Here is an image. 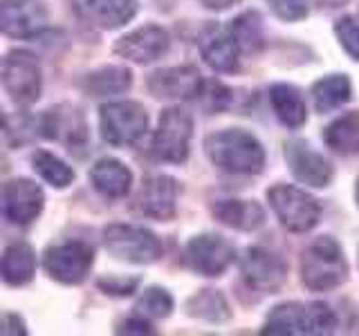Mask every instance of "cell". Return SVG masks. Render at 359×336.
Wrapping results in <instances>:
<instances>
[{
  "label": "cell",
  "mask_w": 359,
  "mask_h": 336,
  "mask_svg": "<svg viewBox=\"0 0 359 336\" xmlns=\"http://www.w3.org/2000/svg\"><path fill=\"white\" fill-rule=\"evenodd\" d=\"M207 155L218 168L236 175L261 173L265 150L254 134L245 130H220L207 139Z\"/></svg>",
  "instance_id": "1"
},
{
  "label": "cell",
  "mask_w": 359,
  "mask_h": 336,
  "mask_svg": "<svg viewBox=\"0 0 359 336\" xmlns=\"http://www.w3.org/2000/svg\"><path fill=\"white\" fill-rule=\"evenodd\" d=\"M348 276L341 246L332 238H317L301 258V280L312 291L339 287Z\"/></svg>",
  "instance_id": "2"
},
{
  "label": "cell",
  "mask_w": 359,
  "mask_h": 336,
  "mask_svg": "<svg viewBox=\"0 0 359 336\" xmlns=\"http://www.w3.org/2000/svg\"><path fill=\"white\" fill-rule=\"evenodd\" d=\"M337 325L334 314L323 302L278 305L267 316L263 334H330Z\"/></svg>",
  "instance_id": "3"
},
{
  "label": "cell",
  "mask_w": 359,
  "mask_h": 336,
  "mask_svg": "<svg viewBox=\"0 0 359 336\" xmlns=\"http://www.w3.org/2000/svg\"><path fill=\"white\" fill-rule=\"evenodd\" d=\"M104 244L110 255L135 265H151L164 253V246L155 233L133 224H110L104 231Z\"/></svg>",
  "instance_id": "4"
},
{
  "label": "cell",
  "mask_w": 359,
  "mask_h": 336,
  "mask_svg": "<svg viewBox=\"0 0 359 336\" xmlns=\"http://www.w3.org/2000/svg\"><path fill=\"white\" fill-rule=\"evenodd\" d=\"M267 200L278 216L280 224L290 231H294V233L310 231L314 224L319 222L321 206L317 200L306 193V190L278 184L267 190Z\"/></svg>",
  "instance_id": "5"
},
{
  "label": "cell",
  "mask_w": 359,
  "mask_h": 336,
  "mask_svg": "<svg viewBox=\"0 0 359 336\" xmlns=\"http://www.w3.org/2000/svg\"><path fill=\"white\" fill-rule=\"evenodd\" d=\"M194 134V121L180 108H168L162 112L160 126L153 139V153L157 160L182 164L189 157V144Z\"/></svg>",
  "instance_id": "6"
},
{
  "label": "cell",
  "mask_w": 359,
  "mask_h": 336,
  "mask_svg": "<svg viewBox=\"0 0 359 336\" xmlns=\"http://www.w3.org/2000/svg\"><path fill=\"white\" fill-rule=\"evenodd\" d=\"M149 117L135 101H117L101 108V134L112 146H130L146 132Z\"/></svg>",
  "instance_id": "7"
},
{
  "label": "cell",
  "mask_w": 359,
  "mask_h": 336,
  "mask_svg": "<svg viewBox=\"0 0 359 336\" xmlns=\"http://www.w3.org/2000/svg\"><path fill=\"white\" fill-rule=\"evenodd\" d=\"M93 262L95 253L90 249V244L81 240L54 244L45 253V269H48V274L63 285H79L81 280H86Z\"/></svg>",
  "instance_id": "8"
},
{
  "label": "cell",
  "mask_w": 359,
  "mask_h": 336,
  "mask_svg": "<svg viewBox=\"0 0 359 336\" xmlns=\"http://www.w3.org/2000/svg\"><path fill=\"white\" fill-rule=\"evenodd\" d=\"M3 85L16 104H34L41 97V67L32 54L11 52L3 61Z\"/></svg>",
  "instance_id": "9"
},
{
  "label": "cell",
  "mask_w": 359,
  "mask_h": 336,
  "mask_svg": "<svg viewBox=\"0 0 359 336\" xmlns=\"http://www.w3.org/2000/svg\"><path fill=\"white\" fill-rule=\"evenodd\" d=\"M241 272L245 283L254 287L256 291H276L283 285L287 267L280 258L261 246H254V249H247V253L241 260Z\"/></svg>",
  "instance_id": "10"
},
{
  "label": "cell",
  "mask_w": 359,
  "mask_h": 336,
  "mask_svg": "<svg viewBox=\"0 0 359 336\" xmlns=\"http://www.w3.org/2000/svg\"><path fill=\"white\" fill-rule=\"evenodd\" d=\"M236 258L233 244L220 235H198L187 244V260L205 276H220Z\"/></svg>",
  "instance_id": "11"
},
{
  "label": "cell",
  "mask_w": 359,
  "mask_h": 336,
  "mask_svg": "<svg viewBox=\"0 0 359 336\" xmlns=\"http://www.w3.org/2000/svg\"><path fill=\"white\" fill-rule=\"evenodd\" d=\"M48 22V9L36 0H3L0 25L7 36L27 38L39 34Z\"/></svg>",
  "instance_id": "12"
},
{
  "label": "cell",
  "mask_w": 359,
  "mask_h": 336,
  "mask_svg": "<svg viewBox=\"0 0 359 336\" xmlns=\"http://www.w3.org/2000/svg\"><path fill=\"white\" fill-rule=\"evenodd\" d=\"M43 211V190L29 179H14L3 188V213L16 224L34 222Z\"/></svg>",
  "instance_id": "13"
},
{
  "label": "cell",
  "mask_w": 359,
  "mask_h": 336,
  "mask_svg": "<svg viewBox=\"0 0 359 336\" xmlns=\"http://www.w3.org/2000/svg\"><path fill=\"white\" fill-rule=\"evenodd\" d=\"M149 90L157 99H194L202 90V76L194 65L166 67L151 74Z\"/></svg>",
  "instance_id": "14"
},
{
  "label": "cell",
  "mask_w": 359,
  "mask_h": 336,
  "mask_svg": "<svg viewBox=\"0 0 359 336\" xmlns=\"http://www.w3.org/2000/svg\"><path fill=\"white\" fill-rule=\"evenodd\" d=\"M168 50V34L157 25H146L117 41L115 52L133 63H153Z\"/></svg>",
  "instance_id": "15"
},
{
  "label": "cell",
  "mask_w": 359,
  "mask_h": 336,
  "mask_svg": "<svg viewBox=\"0 0 359 336\" xmlns=\"http://www.w3.org/2000/svg\"><path fill=\"white\" fill-rule=\"evenodd\" d=\"M285 160L290 164V171L297 179L310 186H328L332 179V166L323 155L314 153L308 144L290 141L285 146Z\"/></svg>",
  "instance_id": "16"
},
{
  "label": "cell",
  "mask_w": 359,
  "mask_h": 336,
  "mask_svg": "<svg viewBox=\"0 0 359 336\" xmlns=\"http://www.w3.org/2000/svg\"><path fill=\"white\" fill-rule=\"evenodd\" d=\"M177 182L168 175H153L142 184L140 211L153 220H171L175 216Z\"/></svg>",
  "instance_id": "17"
},
{
  "label": "cell",
  "mask_w": 359,
  "mask_h": 336,
  "mask_svg": "<svg viewBox=\"0 0 359 336\" xmlns=\"http://www.w3.org/2000/svg\"><path fill=\"white\" fill-rule=\"evenodd\" d=\"M41 128L45 137L70 146V150L86 144V137H88L83 117L79 115L76 110L65 108V106L48 110V115L41 121Z\"/></svg>",
  "instance_id": "18"
},
{
  "label": "cell",
  "mask_w": 359,
  "mask_h": 336,
  "mask_svg": "<svg viewBox=\"0 0 359 336\" xmlns=\"http://www.w3.org/2000/svg\"><path fill=\"white\" fill-rule=\"evenodd\" d=\"M238 43L233 41L231 31L222 27H209L200 38V52L213 70L218 72H233L238 67Z\"/></svg>",
  "instance_id": "19"
},
{
  "label": "cell",
  "mask_w": 359,
  "mask_h": 336,
  "mask_svg": "<svg viewBox=\"0 0 359 336\" xmlns=\"http://www.w3.org/2000/svg\"><path fill=\"white\" fill-rule=\"evenodd\" d=\"M88 20L104 29L121 27L137 14V0H76Z\"/></svg>",
  "instance_id": "20"
},
{
  "label": "cell",
  "mask_w": 359,
  "mask_h": 336,
  "mask_svg": "<svg viewBox=\"0 0 359 336\" xmlns=\"http://www.w3.org/2000/svg\"><path fill=\"white\" fill-rule=\"evenodd\" d=\"M213 216L238 231H254L265 222V211L250 200H220L213 204Z\"/></svg>",
  "instance_id": "21"
},
{
  "label": "cell",
  "mask_w": 359,
  "mask_h": 336,
  "mask_svg": "<svg viewBox=\"0 0 359 336\" xmlns=\"http://www.w3.org/2000/svg\"><path fill=\"white\" fill-rule=\"evenodd\" d=\"M90 179H93V186L106 197H123L133 184L130 171L112 157L99 160L90 171Z\"/></svg>",
  "instance_id": "22"
},
{
  "label": "cell",
  "mask_w": 359,
  "mask_h": 336,
  "mask_svg": "<svg viewBox=\"0 0 359 336\" xmlns=\"http://www.w3.org/2000/svg\"><path fill=\"white\" fill-rule=\"evenodd\" d=\"M269 101L276 112V117L290 128H301L308 119L306 101H303L301 92L294 85L287 83H276L269 90Z\"/></svg>",
  "instance_id": "23"
},
{
  "label": "cell",
  "mask_w": 359,
  "mask_h": 336,
  "mask_svg": "<svg viewBox=\"0 0 359 336\" xmlns=\"http://www.w3.org/2000/svg\"><path fill=\"white\" fill-rule=\"evenodd\" d=\"M36 272V255L25 242H14L5 249L3 255V278L7 285H27Z\"/></svg>",
  "instance_id": "24"
},
{
  "label": "cell",
  "mask_w": 359,
  "mask_h": 336,
  "mask_svg": "<svg viewBox=\"0 0 359 336\" xmlns=\"http://www.w3.org/2000/svg\"><path fill=\"white\" fill-rule=\"evenodd\" d=\"M328 148L341 155L359 153V112H351L341 119L332 121L323 132Z\"/></svg>",
  "instance_id": "25"
},
{
  "label": "cell",
  "mask_w": 359,
  "mask_h": 336,
  "mask_svg": "<svg viewBox=\"0 0 359 336\" xmlns=\"http://www.w3.org/2000/svg\"><path fill=\"white\" fill-rule=\"evenodd\" d=\"M133 83V74L126 67H101L83 78V90L93 97L119 94L126 92Z\"/></svg>",
  "instance_id": "26"
},
{
  "label": "cell",
  "mask_w": 359,
  "mask_h": 336,
  "mask_svg": "<svg viewBox=\"0 0 359 336\" xmlns=\"http://www.w3.org/2000/svg\"><path fill=\"white\" fill-rule=\"evenodd\" d=\"M312 99H314V108L319 112H330L341 108L351 99V81L344 74L323 76L321 81L314 83Z\"/></svg>",
  "instance_id": "27"
},
{
  "label": "cell",
  "mask_w": 359,
  "mask_h": 336,
  "mask_svg": "<svg viewBox=\"0 0 359 336\" xmlns=\"http://www.w3.org/2000/svg\"><path fill=\"white\" fill-rule=\"evenodd\" d=\"M231 36L243 52H256L263 48V18L256 11H245L231 22Z\"/></svg>",
  "instance_id": "28"
},
{
  "label": "cell",
  "mask_w": 359,
  "mask_h": 336,
  "mask_svg": "<svg viewBox=\"0 0 359 336\" xmlns=\"http://www.w3.org/2000/svg\"><path fill=\"white\" fill-rule=\"evenodd\" d=\"M34 171H36L45 182H50L52 186L65 188L67 184H72L74 179V171L65 162H61L59 157H54L48 150H39L32 157Z\"/></svg>",
  "instance_id": "29"
},
{
  "label": "cell",
  "mask_w": 359,
  "mask_h": 336,
  "mask_svg": "<svg viewBox=\"0 0 359 336\" xmlns=\"http://www.w3.org/2000/svg\"><path fill=\"white\" fill-rule=\"evenodd\" d=\"M189 314L191 316L211 321V323H218V321L229 318V307H227V300L222 298V294H218V291H213V289H202L200 294H196L189 300Z\"/></svg>",
  "instance_id": "30"
},
{
  "label": "cell",
  "mask_w": 359,
  "mask_h": 336,
  "mask_svg": "<svg viewBox=\"0 0 359 336\" xmlns=\"http://www.w3.org/2000/svg\"><path fill=\"white\" fill-rule=\"evenodd\" d=\"M173 309V298L168 294L166 289H160V287H151L146 289L142 298L137 300V312L146 314V316L151 318H166L168 314Z\"/></svg>",
  "instance_id": "31"
},
{
  "label": "cell",
  "mask_w": 359,
  "mask_h": 336,
  "mask_svg": "<svg viewBox=\"0 0 359 336\" xmlns=\"http://www.w3.org/2000/svg\"><path fill=\"white\" fill-rule=\"evenodd\" d=\"M334 34L339 43L344 45V50L359 61V22L355 18H341L337 20Z\"/></svg>",
  "instance_id": "32"
},
{
  "label": "cell",
  "mask_w": 359,
  "mask_h": 336,
  "mask_svg": "<svg viewBox=\"0 0 359 336\" xmlns=\"http://www.w3.org/2000/svg\"><path fill=\"white\" fill-rule=\"evenodd\" d=\"M274 14L283 20H301L308 16L306 0H269Z\"/></svg>",
  "instance_id": "33"
},
{
  "label": "cell",
  "mask_w": 359,
  "mask_h": 336,
  "mask_svg": "<svg viewBox=\"0 0 359 336\" xmlns=\"http://www.w3.org/2000/svg\"><path fill=\"white\" fill-rule=\"evenodd\" d=\"M140 285L137 278H119V276H110V278H101L99 287L110 296H128L135 291V287Z\"/></svg>",
  "instance_id": "34"
},
{
  "label": "cell",
  "mask_w": 359,
  "mask_h": 336,
  "mask_svg": "<svg viewBox=\"0 0 359 336\" xmlns=\"http://www.w3.org/2000/svg\"><path fill=\"white\" fill-rule=\"evenodd\" d=\"M117 332L119 334H123V332L126 334H153V328L142 316H133L126 323H121L117 328Z\"/></svg>",
  "instance_id": "35"
},
{
  "label": "cell",
  "mask_w": 359,
  "mask_h": 336,
  "mask_svg": "<svg viewBox=\"0 0 359 336\" xmlns=\"http://www.w3.org/2000/svg\"><path fill=\"white\" fill-rule=\"evenodd\" d=\"M202 5H205L207 9H216V11H220V9H227V7H231V5H236V3H241V0H200Z\"/></svg>",
  "instance_id": "36"
},
{
  "label": "cell",
  "mask_w": 359,
  "mask_h": 336,
  "mask_svg": "<svg viewBox=\"0 0 359 336\" xmlns=\"http://www.w3.org/2000/svg\"><path fill=\"white\" fill-rule=\"evenodd\" d=\"M355 197H357V204H359V179H357V188H355Z\"/></svg>",
  "instance_id": "37"
}]
</instances>
